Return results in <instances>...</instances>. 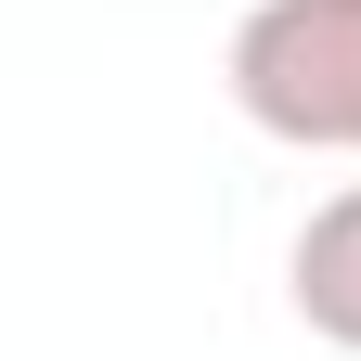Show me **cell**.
Instances as JSON below:
<instances>
[{
	"label": "cell",
	"instance_id": "6da1fadb",
	"mask_svg": "<svg viewBox=\"0 0 361 361\" xmlns=\"http://www.w3.org/2000/svg\"><path fill=\"white\" fill-rule=\"evenodd\" d=\"M233 104L297 155H361V0H258L233 26Z\"/></svg>",
	"mask_w": 361,
	"mask_h": 361
},
{
	"label": "cell",
	"instance_id": "7a4b0ae2",
	"mask_svg": "<svg viewBox=\"0 0 361 361\" xmlns=\"http://www.w3.org/2000/svg\"><path fill=\"white\" fill-rule=\"evenodd\" d=\"M284 284H297V323L323 336V348L361 361V180L310 207V233H297V258H284Z\"/></svg>",
	"mask_w": 361,
	"mask_h": 361
}]
</instances>
